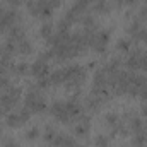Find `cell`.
<instances>
[{"mask_svg": "<svg viewBox=\"0 0 147 147\" xmlns=\"http://www.w3.org/2000/svg\"><path fill=\"white\" fill-rule=\"evenodd\" d=\"M3 147H19V146H17V142L14 139H5L3 140Z\"/></svg>", "mask_w": 147, "mask_h": 147, "instance_id": "cell-32", "label": "cell"}, {"mask_svg": "<svg viewBox=\"0 0 147 147\" xmlns=\"http://www.w3.org/2000/svg\"><path fill=\"white\" fill-rule=\"evenodd\" d=\"M26 7H28V10H29L31 16L38 17V12H39V3H38V0H26Z\"/></svg>", "mask_w": 147, "mask_h": 147, "instance_id": "cell-23", "label": "cell"}, {"mask_svg": "<svg viewBox=\"0 0 147 147\" xmlns=\"http://www.w3.org/2000/svg\"><path fill=\"white\" fill-rule=\"evenodd\" d=\"M80 22L84 24V29H98L96 19H94L92 16H89V14H84V16L80 17Z\"/></svg>", "mask_w": 147, "mask_h": 147, "instance_id": "cell-17", "label": "cell"}, {"mask_svg": "<svg viewBox=\"0 0 147 147\" xmlns=\"http://www.w3.org/2000/svg\"><path fill=\"white\" fill-rule=\"evenodd\" d=\"M134 147H142V146H146V142H147V132L146 130H142V132H137L135 135H134Z\"/></svg>", "mask_w": 147, "mask_h": 147, "instance_id": "cell-18", "label": "cell"}, {"mask_svg": "<svg viewBox=\"0 0 147 147\" xmlns=\"http://www.w3.org/2000/svg\"><path fill=\"white\" fill-rule=\"evenodd\" d=\"M142 55H144V50H130L123 63H125L127 69L132 70V72L140 70V67H142Z\"/></svg>", "mask_w": 147, "mask_h": 147, "instance_id": "cell-5", "label": "cell"}, {"mask_svg": "<svg viewBox=\"0 0 147 147\" xmlns=\"http://www.w3.org/2000/svg\"><path fill=\"white\" fill-rule=\"evenodd\" d=\"M29 74H33L34 77L41 79V77L50 75V67H48V63H46L45 60H39V58H38L36 62L31 65V70H29Z\"/></svg>", "mask_w": 147, "mask_h": 147, "instance_id": "cell-8", "label": "cell"}, {"mask_svg": "<svg viewBox=\"0 0 147 147\" xmlns=\"http://www.w3.org/2000/svg\"><path fill=\"white\" fill-rule=\"evenodd\" d=\"M16 113L19 115V118H21V121H22V123H26V121H28V120L31 118V115H33V111L29 110L28 106L21 108V110H19V111H16Z\"/></svg>", "mask_w": 147, "mask_h": 147, "instance_id": "cell-25", "label": "cell"}, {"mask_svg": "<svg viewBox=\"0 0 147 147\" xmlns=\"http://www.w3.org/2000/svg\"><path fill=\"white\" fill-rule=\"evenodd\" d=\"M5 125L10 127V128H17V127L22 125V121H21V118H19L17 113H7L5 115Z\"/></svg>", "mask_w": 147, "mask_h": 147, "instance_id": "cell-14", "label": "cell"}, {"mask_svg": "<svg viewBox=\"0 0 147 147\" xmlns=\"http://www.w3.org/2000/svg\"><path fill=\"white\" fill-rule=\"evenodd\" d=\"M9 41H14L16 45L21 41V39H24L26 38V29L21 26V24H16V26H12L10 29H9Z\"/></svg>", "mask_w": 147, "mask_h": 147, "instance_id": "cell-12", "label": "cell"}, {"mask_svg": "<svg viewBox=\"0 0 147 147\" xmlns=\"http://www.w3.org/2000/svg\"><path fill=\"white\" fill-rule=\"evenodd\" d=\"M9 113V108H5L3 105H0V116H5Z\"/></svg>", "mask_w": 147, "mask_h": 147, "instance_id": "cell-35", "label": "cell"}, {"mask_svg": "<svg viewBox=\"0 0 147 147\" xmlns=\"http://www.w3.org/2000/svg\"><path fill=\"white\" fill-rule=\"evenodd\" d=\"M51 144L55 147H80V144L74 137L67 135V134H57V137H55V140Z\"/></svg>", "mask_w": 147, "mask_h": 147, "instance_id": "cell-7", "label": "cell"}, {"mask_svg": "<svg viewBox=\"0 0 147 147\" xmlns=\"http://www.w3.org/2000/svg\"><path fill=\"white\" fill-rule=\"evenodd\" d=\"M108 87V72L105 67H101L98 72L94 74V79H92V89H106Z\"/></svg>", "mask_w": 147, "mask_h": 147, "instance_id": "cell-6", "label": "cell"}, {"mask_svg": "<svg viewBox=\"0 0 147 147\" xmlns=\"http://www.w3.org/2000/svg\"><path fill=\"white\" fill-rule=\"evenodd\" d=\"M41 5H45V7H50V9H55V7H58L60 5V2L62 0H38Z\"/></svg>", "mask_w": 147, "mask_h": 147, "instance_id": "cell-30", "label": "cell"}, {"mask_svg": "<svg viewBox=\"0 0 147 147\" xmlns=\"http://www.w3.org/2000/svg\"><path fill=\"white\" fill-rule=\"evenodd\" d=\"M50 82H51V86L65 84V77H63V72H62V69H58V70H55V72L50 74Z\"/></svg>", "mask_w": 147, "mask_h": 147, "instance_id": "cell-15", "label": "cell"}, {"mask_svg": "<svg viewBox=\"0 0 147 147\" xmlns=\"http://www.w3.org/2000/svg\"><path fill=\"white\" fill-rule=\"evenodd\" d=\"M57 130L51 127V125H48L46 128H45V142H48V144H51L53 140H55V137H57Z\"/></svg>", "mask_w": 147, "mask_h": 147, "instance_id": "cell-22", "label": "cell"}, {"mask_svg": "<svg viewBox=\"0 0 147 147\" xmlns=\"http://www.w3.org/2000/svg\"><path fill=\"white\" fill-rule=\"evenodd\" d=\"M140 70L147 72V51H144V55H142V67H140Z\"/></svg>", "mask_w": 147, "mask_h": 147, "instance_id": "cell-33", "label": "cell"}, {"mask_svg": "<svg viewBox=\"0 0 147 147\" xmlns=\"http://www.w3.org/2000/svg\"><path fill=\"white\" fill-rule=\"evenodd\" d=\"M65 105H67V110L70 113L72 120H77L80 115H84V108H82V105L77 98H70L69 101H65Z\"/></svg>", "mask_w": 147, "mask_h": 147, "instance_id": "cell-10", "label": "cell"}, {"mask_svg": "<svg viewBox=\"0 0 147 147\" xmlns=\"http://www.w3.org/2000/svg\"><path fill=\"white\" fill-rule=\"evenodd\" d=\"M142 41H144V43H147V28H146V31H144V36H142Z\"/></svg>", "mask_w": 147, "mask_h": 147, "instance_id": "cell-39", "label": "cell"}, {"mask_svg": "<svg viewBox=\"0 0 147 147\" xmlns=\"http://www.w3.org/2000/svg\"><path fill=\"white\" fill-rule=\"evenodd\" d=\"M113 3L116 7H121V5H125V0H113Z\"/></svg>", "mask_w": 147, "mask_h": 147, "instance_id": "cell-37", "label": "cell"}, {"mask_svg": "<svg viewBox=\"0 0 147 147\" xmlns=\"http://www.w3.org/2000/svg\"><path fill=\"white\" fill-rule=\"evenodd\" d=\"M38 137H39V128L38 127H33V128H29L26 132V139H29V140H34Z\"/></svg>", "mask_w": 147, "mask_h": 147, "instance_id": "cell-28", "label": "cell"}, {"mask_svg": "<svg viewBox=\"0 0 147 147\" xmlns=\"http://www.w3.org/2000/svg\"><path fill=\"white\" fill-rule=\"evenodd\" d=\"M92 9H94L96 12H99V14H106V12H110L111 5H110L108 0H98V2H94Z\"/></svg>", "mask_w": 147, "mask_h": 147, "instance_id": "cell-16", "label": "cell"}, {"mask_svg": "<svg viewBox=\"0 0 147 147\" xmlns=\"http://www.w3.org/2000/svg\"><path fill=\"white\" fill-rule=\"evenodd\" d=\"M19 21H21V14H17L16 9H10V7H9L7 12H5V16L0 19V34L9 33V29H10L12 26L19 24Z\"/></svg>", "mask_w": 147, "mask_h": 147, "instance_id": "cell-3", "label": "cell"}, {"mask_svg": "<svg viewBox=\"0 0 147 147\" xmlns=\"http://www.w3.org/2000/svg\"><path fill=\"white\" fill-rule=\"evenodd\" d=\"M39 34H41V38H45V39L48 41L50 38L55 34V33H53V24H51V22H45V24L41 26V29H39Z\"/></svg>", "mask_w": 147, "mask_h": 147, "instance_id": "cell-19", "label": "cell"}, {"mask_svg": "<svg viewBox=\"0 0 147 147\" xmlns=\"http://www.w3.org/2000/svg\"><path fill=\"white\" fill-rule=\"evenodd\" d=\"M139 19H140V21H142V19L147 21V5L142 7V10H140V14H139Z\"/></svg>", "mask_w": 147, "mask_h": 147, "instance_id": "cell-34", "label": "cell"}, {"mask_svg": "<svg viewBox=\"0 0 147 147\" xmlns=\"http://www.w3.org/2000/svg\"><path fill=\"white\" fill-rule=\"evenodd\" d=\"M50 113L53 115L55 120H58V121H62V123H70V121H72V116H70V113L67 110L65 101H55V103L50 106Z\"/></svg>", "mask_w": 147, "mask_h": 147, "instance_id": "cell-4", "label": "cell"}, {"mask_svg": "<svg viewBox=\"0 0 147 147\" xmlns=\"http://www.w3.org/2000/svg\"><path fill=\"white\" fill-rule=\"evenodd\" d=\"M26 106L33 113H43L46 111V101L38 86H31V89L26 94Z\"/></svg>", "mask_w": 147, "mask_h": 147, "instance_id": "cell-1", "label": "cell"}, {"mask_svg": "<svg viewBox=\"0 0 147 147\" xmlns=\"http://www.w3.org/2000/svg\"><path fill=\"white\" fill-rule=\"evenodd\" d=\"M142 116H146L147 118V101L142 105Z\"/></svg>", "mask_w": 147, "mask_h": 147, "instance_id": "cell-38", "label": "cell"}, {"mask_svg": "<svg viewBox=\"0 0 147 147\" xmlns=\"http://www.w3.org/2000/svg\"><path fill=\"white\" fill-rule=\"evenodd\" d=\"M50 86H51V82H50V75L38 79V87H39V89H46V87H50Z\"/></svg>", "mask_w": 147, "mask_h": 147, "instance_id": "cell-29", "label": "cell"}, {"mask_svg": "<svg viewBox=\"0 0 147 147\" xmlns=\"http://www.w3.org/2000/svg\"><path fill=\"white\" fill-rule=\"evenodd\" d=\"M105 120H106V123H108L110 127H116V125L120 123V116H118L116 113H106Z\"/></svg>", "mask_w": 147, "mask_h": 147, "instance_id": "cell-26", "label": "cell"}, {"mask_svg": "<svg viewBox=\"0 0 147 147\" xmlns=\"http://www.w3.org/2000/svg\"><path fill=\"white\" fill-rule=\"evenodd\" d=\"M70 22L63 17V19H60L58 21V24H57V33H70Z\"/></svg>", "mask_w": 147, "mask_h": 147, "instance_id": "cell-24", "label": "cell"}, {"mask_svg": "<svg viewBox=\"0 0 147 147\" xmlns=\"http://www.w3.org/2000/svg\"><path fill=\"white\" fill-rule=\"evenodd\" d=\"M94 144H96V147H110V137L108 135H98Z\"/></svg>", "mask_w": 147, "mask_h": 147, "instance_id": "cell-27", "label": "cell"}, {"mask_svg": "<svg viewBox=\"0 0 147 147\" xmlns=\"http://www.w3.org/2000/svg\"><path fill=\"white\" fill-rule=\"evenodd\" d=\"M137 2H139V0H125V5H128V7H135Z\"/></svg>", "mask_w": 147, "mask_h": 147, "instance_id": "cell-36", "label": "cell"}, {"mask_svg": "<svg viewBox=\"0 0 147 147\" xmlns=\"http://www.w3.org/2000/svg\"><path fill=\"white\" fill-rule=\"evenodd\" d=\"M5 3H7L10 9H16V7H19V5L22 3V0H5Z\"/></svg>", "mask_w": 147, "mask_h": 147, "instance_id": "cell-31", "label": "cell"}, {"mask_svg": "<svg viewBox=\"0 0 147 147\" xmlns=\"http://www.w3.org/2000/svg\"><path fill=\"white\" fill-rule=\"evenodd\" d=\"M17 53H19V55H24V57L31 55V53H33V43H31L28 38L21 39V41L17 43Z\"/></svg>", "mask_w": 147, "mask_h": 147, "instance_id": "cell-13", "label": "cell"}, {"mask_svg": "<svg viewBox=\"0 0 147 147\" xmlns=\"http://www.w3.org/2000/svg\"><path fill=\"white\" fill-rule=\"evenodd\" d=\"M0 134H2V125H0Z\"/></svg>", "mask_w": 147, "mask_h": 147, "instance_id": "cell-40", "label": "cell"}, {"mask_svg": "<svg viewBox=\"0 0 147 147\" xmlns=\"http://www.w3.org/2000/svg\"><path fill=\"white\" fill-rule=\"evenodd\" d=\"M146 147H147V146H146Z\"/></svg>", "mask_w": 147, "mask_h": 147, "instance_id": "cell-41", "label": "cell"}, {"mask_svg": "<svg viewBox=\"0 0 147 147\" xmlns=\"http://www.w3.org/2000/svg\"><path fill=\"white\" fill-rule=\"evenodd\" d=\"M130 46H132V39L130 38H121V39H118V43H116V48L120 50V51H130Z\"/></svg>", "mask_w": 147, "mask_h": 147, "instance_id": "cell-21", "label": "cell"}, {"mask_svg": "<svg viewBox=\"0 0 147 147\" xmlns=\"http://www.w3.org/2000/svg\"><path fill=\"white\" fill-rule=\"evenodd\" d=\"M21 94H22V91H21V87H17V86H9L5 91H3V94H0V105H3L5 108H12V106H16L17 105V101L21 99Z\"/></svg>", "mask_w": 147, "mask_h": 147, "instance_id": "cell-2", "label": "cell"}, {"mask_svg": "<svg viewBox=\"0 0 147 147\" xmlns=\"http://www.w3.org/2000/svg\"><path fill=\"white\" fill-rule=\"evenodd\" d=\"M144 31H146V28L142 26V21H140V19H134L132 24L128 26V34L134 38L135 41H142Z\"/></svg>", "mask_w": 147, "mask_h": 147, "instance_id": "cell-9", "label": "cell"}, {"mask_svg": "<svg viewBox=\"0 0 147 147\" xmlns=\"http://www.w3.org/2000/svg\"><path fill=\"white\" fill-rule=\"evenodd\" d=\"M29 70H31V65H28L26 62H21V63L12 67V72L17 75H26V74H29Z\"/></svg>", "mask_w": 147, "mask_h": 147, "instance_id": "cell-20", "label": "cell"}, {"mask_svg": "<svg viewBox=\"0 0 147 147\" xmlns=\"http://www.w3.org/2000/svg\"><path fill=\"white\" fill-rule=\"evenodd\" d=\"M127 125H128V130L134 132V134L146 130L142 118H139V116H135V115H132V113H130V116H128V113H127Z\"/></svg>", "mask_w": 147, "mask_h": 147, "instance_id": "cell-11", "label": "cell"}]
</instances>
